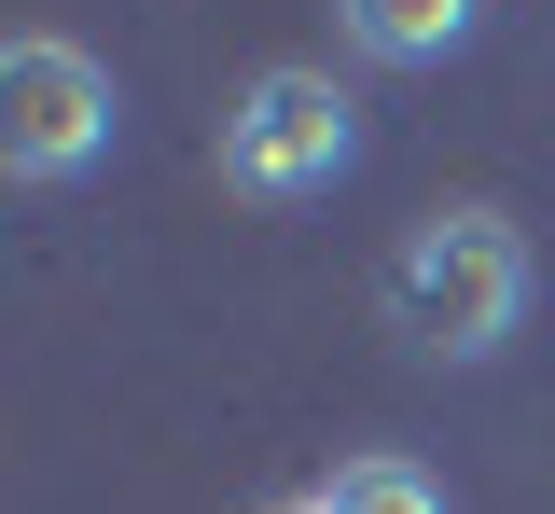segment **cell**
<instances>
[{"mask_svg": "<svg viewBox=\"0 0 555 514\" xmlns=\"http://www.w3.org/2000/svg\"><path fill=\"white\" fill-rule=\"evenodd\" d=\"M112 126H126V98H112V70H98L83 42H56V28L0 42V167H14L28 195L112 167Z\"/></svg>", "mask_w": 555, "mask_h": 514, "instance_id": "obj_3", "label": "cell"}, {"mask_svg": "<svg viewBox=\"0 0 555 514\" xmlns=\"http://www.w3.org/2000/svg\"><path fill=\"white\" fill-rule=\"evenodd\" d=\"M334 28L375 56V70H444L486 28V0H334Z\"/></svg>", "mask_w": 555, "mask_h": 514, "instance_id": "obj_4", "label": "cell"}, {"mask_svg": "<svg viewBox=\"0 0 555 514\" xmlns=\"http://www.w3.org/2000/svg\"><path fill=\"white\" fill-rule=\"evenodd\" d=\"M320 514H444V487H430L416 459H389V445H361V459H334Z\"/></svg>", "mask_w": 555, "mask_h": 514, "instance_id": "obj_5", "label": "cell"}, {"mask_svg": "<svg viewBox=\"0 0 555 514\" xmlns=\"http://www.w3.org/2000/svg\"><path fill=\"white\" fill-rule=\"evenodd\" d=\"M361 167V112H347L334 70H250L236 112H222V195L250 209H306Z\"/></svg>", "mask_w": 555, "mask_h": 514, "instance_id": "obj_2", "label": "cell"}, {"mask_svg": "<svg viewBox=\"0 0 555 514\" xmlns=\"http://www.w3.org/2000/svg\"><path fill=\"white\" fill-rule=\"evenodd\" d=\"M278 514H320V501H278Z\"/></svg>", "mask_w": 555, "mask_h": 514, "instance_id": "obj_6", "label": "cell"}, {"mask_svg": "<svg viewBox=\"0 0 555 514\" xmlns=\"http://www.w3.org/2000/svg\"><path fill=\"white\" fill-rule=\"evenodd\" d=\"M514 320H528V236H514V209L459 195V209H430L389 250V334L416 362H500Z\"/></svg>", "mask_w": 555, "mask_h": 514, "instance_id": "obj_1", "label": "cell"}]
</instances>
